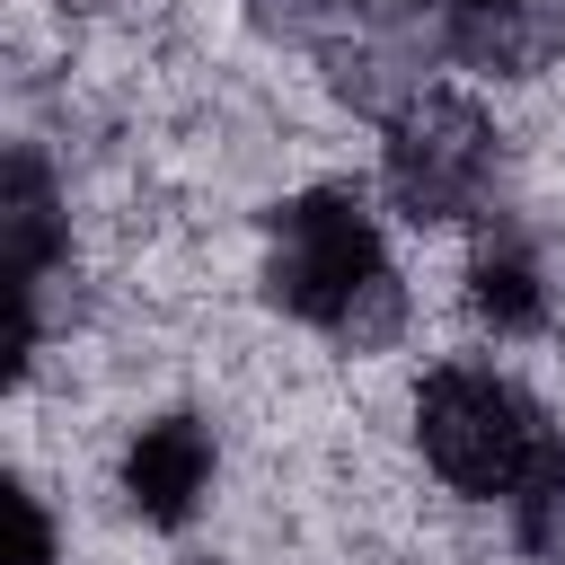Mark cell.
<instances>
[{"label": "cell", "instance_id": "cell-1", "mask_svg": "<svg viewBox=\"0 0 565 565\" xmlns=\"http://www.w3.org/2000/svg\"><path fill=\"white\" fill-rule=\"evenodd\" d=\"M415 433H424V459H433L459 494H521L530 468L556 450L547 415H539L512 380L468 371V362H450V371L424 380V397H415Z\"/></svg>", "mask_w": 565, "mask_h": 565}, {"label": "cell", "instance_id": "cell-2", "mask_svg": "<svg viewBox=\"0 0 565 565\" xmlns=\"http://www.w3.org/2000/svg\"><path fill=\"white\" fill-rule=\"evenodd\" d=\"M380 274H388V256H380V230L353 194L318 185V194H291L274 212V238H265V300L274 309L335 335Z\"/></svg>", "mask_w": 565, "mask_h": 565}, {"label": "cell", "instance_id": "cell-3", "mask_svg": "<svg viewBox=\"0 0 565 565\" xmlns=\"http://www.w3.org/2000/svg\"><path fill=\"white\" fill-rule=\"evenodd\" d=\"M388 194L415 221H468L494 194V124L450 97L424 88L406 115H388Z\"/></svg>", "mask_w": 565, "mask_h": 565}, {"label": "cell", "instance_id": "cell-4", "mask_svg": "<svg viewBox=\"0 0 565 565\" xmlns=\"http://www.w3.org/2000/svg\"><path fill=\"white\" fill-rule=\"evenodd\" d=\"M441 53H450V9L441 0H362L327 35V71L362 115H406Z\"/></svg>", "mask_w": 565, "mask_h": 565}, {"label": "cell", "instance_id": "cell-5", "mask_svg": "<svg viewBox=\"0 0 565 565\" xmlns=\"http://www.w3.org/2000/svg\"><path fill=\"white\" fill-rule=\"evenodd\" d=\"M0 238H9V362H26L35 344V300H44V274L62 256V221H53V177L35 150L9 159V203H0Z\"/></svg>", "mask_w": 565, "mask_h": 565}, {"label": "cell", "instance_id": "cell-6", "mask_svg": "<svg viewBox=\"0 0 565 565\" xmlns=\"http://www.w3.org/2000/svg\"><path fill=\"white\" fill-rule=\"evenodd\" d=\"M450 9V53L503 79H530L565 53V0H441Z\"/></svg>", "mask_w": 565, "mask_h": 565}, {"label": "cell", "instance_id": "cell-7", "mask_svg": "<svg viewBox=\"0 0 565 565\" xmlns=\"http://www.w3.org/2000/svg\"><path fill=\"white\" fill-rule=\"evenodd\" d=\"M203 486H212V433H203L194 415H159V424H141V441H132V459H124V494H132V512L159 521V530H177V521H194Z\"/></svg>", "mask_w": 565, "mask_h": 565}, {"label": "cell", "instance_id": "cell-8", "mask_svg": "<svg viewBox=\"0 0 565 565\" xmlns=\"http://www.w3.org/2000/svg\"><path fill=\"white\" fill-rule=\"evenodd\" d=\"M477 318L494 327V335H530L539 318H547V291H539V265H530V247H512V238H494L486 256H477Z\"/></svg>", "mask_w": 565, "mask_h": 565}, {"label": "cell", "instance_id": "cell-9", "mask_svg": "<svg viewBox=\"0 0 565 565\" xmlns=\"http://www.w3.org/2000/svg\"><path fill=\"white\" fill-rule=\"evenodd\" d=\"M512 521H521V547L539 565H565V441L530 468V486L512 494Z\"/></svg>", "mask_w": 565, "mask_h": 565}, {"label": "cell", "instance_id": "cell-10", "mask_svg": "<svg viewBox=\"0 0 565 565\" xmlns=\"http://www.w3.org/2000/svg\"><path fill=\"white\" fill-rule=\"evenodd\" d=\"M0 512H9V565H53V521H44V503H35L26 486H9Z\"/></svg>", "mask_w": 565, "mask_h": 565}, {"label": "cell", "instance_id": "cell-11", "mask_svg": "<svg viewBox=\"0 0 565 565\" xmlns=\"http://www.w3.org/2000/svg\"><path fill=\"white\" fill-rule=\"evenodd\" d=\"M353 9H362V0H256V18H265V26H291V35H335Z\"/></svg>", "mask_w": 565, "mask_h": 565}]
</instances>
